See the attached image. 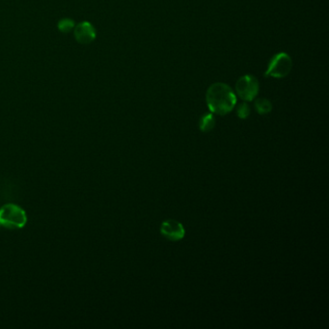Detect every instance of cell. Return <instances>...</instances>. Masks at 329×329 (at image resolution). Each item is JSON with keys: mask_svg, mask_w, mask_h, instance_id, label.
<instances>
[{"mask_svg": "<svg viewBox=\"0 0 329 329\" xmlns=\"http://www.w3.org/2000/svg\"><path fill=\"white\" fill-rule=\"evenodd\" d=\"M207 106L209 110L218 115H226L234 109L237 97L234 91L225 83H214L207 89Z\"/></svg>", "mask_w": 329, "mask_h": 329, "instance_id": "cell-1", "label": "cell"}, {"mask_svg": "<svg viewBox=\"0 0 329 329\" xmlns=\"http://www.w3.org/2000/svg\"><path fill=\"white\" fill-rule=\"evenodd\" d=\"M291 70H292L291 57L285 52H280L275 54L269 62L266 75L275 78H282L287 76L291 72Z\"/></svg>", "mask_w": 329, "mask_h": 329, "instance_id": "cell-2", "label": "cell"}, {"mask_svg": "<svg viewBox=\"0 0 329 329\" xmlns=\"http://www.w3.org/2000/svg\"><path fill=\"white\" fill-rule=\"evenodd\" d=\"M236 91L244 100H253L259 93V82L256 77L249 74L242 76L236 83Z\"/></svg>", "mask_w": 329, "mask_h": 329, "instance_id": "cell-3", "label": "cell"}, {"mask_svg": "<svg viewBox=\"0 0 329 329\" xmlns=\"http://www.w3.org/2000/svg\"><path fill=\"white\" fill-rule=\"evenodd\" d=\"M0 222L8 227H21L25 223V211L16 206H6L0 211Z\"/></svg>", "mask_w": 329, "mask_h": 329, "instance_id": "cell-4", "label": "cell"}, {"mask_svg": "<svg viewBox=\"0 0 329 329\" xmlns=\"http://www.w3.org/2000/svg\"><path fill=\"white\" fill-rule=\"evenodd\" d=\"M161 235L172 242H178L183 239L185 231L183 225L176 220H166L160 226Z\"/></svg>", "mask_w": 329, "mask_h": 329, "instance_id": "cell-5", "label": "cell"}, {"mask_svg": "<svg viewBox=\"0 0 329 329\" xmlns=\"http://www.w3.org/2000/svg\"><path fill=\"white\" fill-rule=\"evenodd\" d=\"M214 126H215V118L212 114L204 115L199 123V128L204 133L210 132L214 128Z\"/></svg>", "mask_w": 329, "mask_h": 329, "instance_id": "cell-6", "label": "cell"}, {"mask_svg": "<svg viewBox=\"0 0 329 329\" xmlns=\"http://www.w3.org/2000/svg\"><path fill=\"white\" fill-rule=\"evenodd\" d=\"M255 108L259 114L265 115L271 111L272 105L271 102L267 98H258L255 102Z\"/></svg>", "mask_w": 329, "mask_h": 329, "instance_id": "cell-7", "label": "cell"}, {"mask_svg": "<svg viewBox=\"0 0 329 329\" xmlns=\"http://www.w3.org/2000/svg\"><path fill=\"white\" fill-rule=\"evenodd\" d=\"M237 114L241 119H246L250 114V107L248 106L247 103L244 102L238 106Z\"/></svg>", "mask_w": 329, "mask_h": 329, "instance_id": "cell-8", "label": "cell"}]
</instances>
